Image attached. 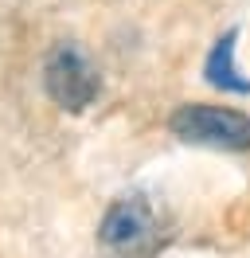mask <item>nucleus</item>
<instances>
[{
    "instance_id": "nucleus-1",
    "label": "nucleus",
    "mask_w": 250,
    "mask_h": 258,
    "mask_svg": "<svg viewBox=\"0 0 250 258\" xmlns=\"http://www.w3.org/2000/svg\"><path fill=\"white\" fill-rule=\"evenodd\" d=\"M98 242L106 258H153L164 242V231L145 196H121L98 227Z\"/></svg>"
},
{
    "instance_id": "nucleus-2",
    "label": "nucleus",
    "mask_w": 250,
    "mask_h": 258,
    "mask_svg": "<svg viewBox=\"0 0 250 258\" xmlns=\"http://www.w3.org/2000/svg\"><path fill=\"white\" fill-rule=\"evenodd\" d=\"M172 133L188 145H207V149H231L242 153L250 149V117L227 106H180L172 113Z\"/></svg>"
},
{
    "instance_id": "nucleus-3",
    "label": "nucleus",
    "mask_w": 250,
    "mask_h": 258,
    "mask_svg": "<svg viewBox=\"0 0 250 258\" xmlns=\"http://www.w3.org/2000/svg\"><path fill=\"white\" fill-rule=\"evenodd\" d=\"M43 86H47V94H51L55 106L78 113V110H86L94 98H98L102 79H98V67L82 55V47L59 43V47L47 55V63H43Z\"/></svg>"
},
{
    "instance_id": "nucleus-4",
    "label": "nucleus",
    "mask_w": 250,
    "mask_h": 258,
    "mask_svg": "<svg viewBox=\"0 0 250 258\" xmlns=\"http://www.w3.org/2000/svg\"><path fill=\"white\" fill-rule=\"evenodd\" d=\"M203 75H207V82H211V86H219V90L250 94V82H246V79H238V71H234V32H227V35L215 43V47H211Z\"/></svg>"
}]
</instances>
